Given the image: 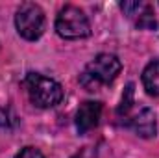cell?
Returning <instances> with one entry per match:
<instances>
[{"label": "cell", "instance_id": "obj_1", "mask_svg": "<svg viewBox=\"0 0 159 158\" xmlns=\"http://www.w3.org/2000/svg\"><path fill=\"white\" fill-rule=\"evenodd\" d=\"M122 63L113 54H98L94 60L87 63L83 73L80 75V84L87 91H96L100 86L111 84L119 77Z\"/></svg>", "mask_w": 159, "mask_h": 158}, {"label": "cell", "instance_id": "obj_2", "mask_svg": "<svg viewBox=\"0 0 159 158\" xmlns=\"http://www.w3.org/2000/svg\"><path fill=\"white\" fill-rule=\"evenodd\" d=\"M24 87L30 101L39 108H52L63 99V87L56 80L46 78L39 73H28L24 78Z\"/></svg>", "mask_w": 159, "mask_h": 158}, {"label": "cell", "instance_id": "obj_3", "mask_svg": "<svg viewBox=\"0 0 159 158\" xmlns=\"http://www.w3.org/2000/svg\"><path fill=\"white\" fill-rule=\"evenodd\" d=\"M56 32L65 39H81L91 34V22L80 7L65 6L56 19Z\"/></svg>", "mask_w": 159, "mask_h": 158}, {"label": "cell", "instance_id": "obj_4", "mask_svg": "<svg viewBox=\"0 0 159 158\" xmlns=\"http://www.w3.org/2000/svg\"><path fill=\"white\" fill-rule=\"evenodd\" d=\"M44 24H46L44 13L37 4H34V2L20 4V7L17 9V15H15V26H17V32L20 37L28 41L39 39L44 32Z\"/></svg>", "mask_w": 159, "mask_h": 158}, {"label": "cell", "instance_id": "obj_5", "mask_svg": "<svg viewBox=\"0 0 159 158\" xmlns=\"http://www.w3.org/2000/svg\"><path fill=\"white\" fill-rule=\"evenodd\" d=\"M120 7H122L124 15L135 22L137 28H143V30H156L157 28V21L154 17V11H152L150 4H144V2H122Z\"/></svg>", "mask_w": 159, "mask_h": 158}, {"label": "cell", "instance_id": "obj_6", "mask_svg": "<svg viewBox=\"0 0 159 158\" xmlns=\"http://www.w3.org/2000/svg\"><path fill=\"white\" fill-rule=\"evenodd\" d=\"M128 126L133 128V132L141 138H154L156 136V114L150 108H139L137 112H131L124 121Z\"/></svg>", "mask_w": 159, "mask_h": 158}, {"label": "cell", "instance_id": "obj_7", "mask_svg": "<svg viewBox=\"0 0 159 158\" xmlns=\"http://www.w3.org/2000/svg\"><path fill=\"white\" fill-rule=\"evenodd\" d=\"M102 116V104L94 101H85L76 112V128L80 134H87L89 130L98 126Z\"/></svg>", "mask_w": 159, "mask_h": 158}, {"label": "cell", "instance_id": "obj_8", "mask_svg": "<svg viewBox=\"0 0 159 158\" xmlns=\"http://www.w3.org/2000/svg\"><path fill=\"white\" fill-rule=\"evenodd\" d=\"M143 86L146 93L159 97V60H154L143 71Z\"/></svg>", "mask_w": 159, "mask_h": 158}, {"label": "cell", "instance_id": "obj_9", "mask_svg": "<svg viewBox=\"0 0 159 158\" xmlns=\"http://www.w3.org/2000/svg\"><path fill=\"white\" fill-rule=\"evenodd\" d=\"M133 84H128L126 86V89H124V95H122V101H120V106L119 110H117V114H119V117L122 119V123L128 119V116L131 114V110H133Z\"/></svg>", "mask_w": 159, "mask_h": 158}, {"label": "cell", "instance_id": "obj_10", "mask_svg": "<svg viewBox=\"0 0 159 158\" xmlns=\"http://www.w3.org/2000/svg\"><path fill=\"white\" fill-rule=\"evenodd\" d=\"M13 123H15L13 114H11L7 108H0V126H2V128H9Z\"/></svg>", "mask_w": 159, "mask_h": 158}, {"label": "cell", "instance_id": "obj_11", "mask_svg": "<svg viewBox=\"0 0 159 158\" xmlns=\"http://www.w3.org/2000/svg\"><path fill=\"white\" fill-rule=\"evenodd\" d=\"M15 158H44V156H43V153L37 151L35 147H24Z\"/></svg>", "mask_w": 159, "mask_h": 158}, {"label": "cell", "instance_id": "obj_12", "mask_svg": "<svg viewBox=\"0 0 159 158\" xmlns=\"http://www.w3.org/2000/svg\"><path fill=\"white\" fill-rule=\"evenodd\" d=\"M72 158H78V156H72Z\"/></svg>", "mask_w": 159, "mask_h": 158}]
</instances>
